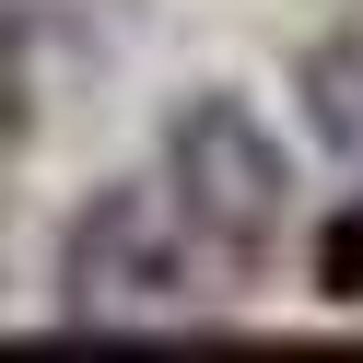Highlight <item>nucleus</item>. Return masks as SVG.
Listing matches in <instances>:
<instances>
[{"instance_id":"f257e3e1","label":"nucleus","mask_w":363,"mask_h":363,"mask_svg":"<svg viewBox=\"0 0 363 363\" xmlns=\"http://www.w3.org/2000/svg\"><path fill=\"white\" fill-rule=\"evenodd\" d=\"M211 316V246L176 223L164 188H94L59 235V328L141 340Z\"/></svg>"},{"instance_id":"f03ea898","label":"nucleus","mask_w":363,"mask_h":363,"mask_svg":"<svg viewBox=\"0 0 363 363\" xmlns=\"http://www.w3.org/2000/svg\"><path fill=\"white\" fill-rule=\"evenodd\" d=\"M164 199H176V223H188L211 258H269L281 246V223H293V164H281V141H269L258 118H246L235 94H188L164 118Z\"/></svg>"},{"instance_id":"7ed1b4c3","label":"nucleus","mask_w":363,"mask_h":363,"mask_svg":"<svg viewBox=\"0 0 363 363\" xmlns=\"http://www.w3.org/2000/svg\"><path fill=\"white\" fill-rule=\"evenodd\" d=\"M305 118H316V141L363 176V48H316L305 59Z\"/></svg>"}]
</instances>
